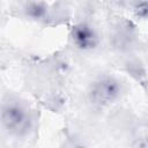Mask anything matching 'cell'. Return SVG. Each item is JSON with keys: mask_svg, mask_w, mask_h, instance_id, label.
I'll list each match as a JSON object with an SVG mask.
<instances>
[{"mask_svg": "<svg viewBox=\"0 0 148 148\" xmlns=\"http://www.w3.org/2000/svg\"><path fill=\"white\" fill-rule=\"evenodd\" d=\"M123 92V84L112 74L97 76L88 88V101L96 109H104L117 102Z\"/></svg>", "mask_w": 148, "mask_h": 148, "instance_id": "obj_1", "label": "cell"}, {"mask_svg": "<svg viewBox=\"0 0 148 148\" xmlns=\"http://www.w3.org/2000/svg\"><path fill=\"white\" fill-rule=\"evenodd\" d=\"M2 128L13 136H23L32 126V118L27 106L18 101H7L1 105Z\"/></svg>", "mask_w": 148, "mask_h": 148, "instance_id": "obj_2", "label": "cell"}, {"mask_svg": "<svg viewBox=\"0 0 148 148\" xmlns=\"http://www.w3.org/2000/svg\"><path fill=\"white\" fill-rule=\"evenodd\" d=\"M69 36L73 45L81 51L95 50L101 42L98 31L88 22H79L74 24Z\"/></svg>", "mask_w": 148, "mask_h": 148, "instance_id": "obj_3", "label": "cell"}, {"mask_svg": "<svg viewBox=\"0 0 148 148\" xmlns=\"http://www.w3.org/2000/svg\"><path fill=\"white\" fill-rule=\"evenodd\" d=\"M24 15L34 21H43L47 17L49 5L44 1H28L23 5Z\"/></svg>", "mask_w": 148, "mask_h": 148, "instance_id": "obj_4", "label": "cell"}, {"mask_svg": "<svg viewBox=\"0 0 148 148\" xmlns=\"http://www.w3.org/2000/svg\"><path fill=\"white\" fill-rule=\"evenodd\" d=\"M134 15L138 18L147 20L148 18V1H139L134 3L133 7Z\"/></svg>", "mask_w": 148, "mask_h": 148, "instance_id": "obj_5", "label": "cell"}]
</instances>
